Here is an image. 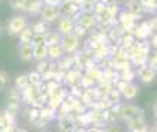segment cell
<instances>
[{
    "label": "cell",
    "mask_w": 157,
    "mask_h": 132,
    "mask_svg": "<svg viewBox=\"0 0 157 132\" xmlns=\"http://www.w3.org/2000/svg\"><path fill=\"white\" fill-rule=\"evenodd\" d=\"M29 26V20L24 14H15L12 15L11 18L6 21L5 24V29H6V33L12 38H17L20 33Z\"/></svg>",
    "instance_id": "1"
},
{
    "label": "cell",
    "mask_w": 157,
    "mask_h": 132,
    "mask_svg": "<svg viewBox=\"0 0 157 132\" xmlns=\"http://www.w3.org/2000/svg\"><path fill=\"white\" fill-rule=\"evenodd\" d=\"M39 20H42L45 24H48L50 27L60 18V11H59V6H52V5H42L41 8V12H39Z\"/></svg>",
    "instance_id": "2"
},
{
    "label": "cell",
    "mask_w": 157,
    "mask_h": 132,
    "mask_svg": "<svg viewBox=\"0 0 157 132\" xmlns=\"http://www.w3.org/2000/svg\"><path fill=\"white\" fill-rule=\"evenodd\" d=\"M145 110L140 108L139 105H136L135 102H127V101H122L121 102V108H119V120L121 122H127L130 120L132 117H135L137 114L144 113Z\"/></svg>",
    "instance_id": "3"
},
{
    "label": "cell",
    "mask_w": 157,
    "mask_h": 132,
    "mask_svg": "<svg viewBox=\"0 0 157 132\" xmlns=\"http://www.w3.org/2000/svg\"><path fill=\"white\" fill-rule=\"evenodd\" d=\"M60 45L65 51V54H76L77 51H80V45H82V39H78L74 33L65 35L62 36Z\"/></svg>",
    "instance_id": "4"
},
{
    "label": "cell",
    "mask_w": 157,
    "mask_h": 132,
    "mask_svg": "<svg viewBox=\"0 0 157 132\" xmlns=\"http://www.w3.org/2000/svg\"><path fill=\"white\" fill-rule=\"evenodd\" d=\"M76 24L80 26L82 29H85L88 33H91L92 30H95L98 21L94 12H82L77 17V20H76Z\"/></svg>",
    "instance_id": "5"
},
{
    "label": "cell",
    "mask_w": 157,
    "mask_h": 132,
    "mask_svg": "<svg viewBox=\"0 0 157 132\" xmlns=\"http://www.w3.org/2000/svg\"><path fill=\"white\" fill-rule=\"evenodd\" d=\"M147 126H150V125L147 122L145 111L135 116V117H132L130 120L125 122V129H127V132H139V131H142V129H145Z\"/></svg>",
    "instance_id": "6"
},
{
    "label": "cell",
    "mask_w": 157,
    "mask_h": 132,
    "mask_svg": "<svg viewBox=\"0 0 157 132\" xmlns=\"http://www.w3.org/2000/svg\"><path fill=\"white\" fill-rule=\"evenodd\" d=\"M137 72V80L140 84H145V86H151L153 83H156L157 80V71L156 69H153V68H150L148 65L147 66H144L142 69H139L136 71Z\"/></svg>",
    "instance_id": "7"
},
{
    "label": "cell",
    "mask_w": 157,
    "mask_h": 132,
    "mask_svg": "<svg viewBox=\"0 0 157 132\" xmlns=\"http://www.w3.org/2000/svg\"><path fill=\"white\" fill-rule=\"evenodd\" d=\"M132 35L135 36L136 41L139 42H142V41H150V38L153 36V32L150 30V27H148V24H147V20H142V21H139L136 26H135V29H133V32H132Z\"/></svg>",
    "instance_id": "8"
},
{
    "label": "cell",
    "mask_w": 157,
    "mask_h": 132,
    "mask_svg": "<svg viewBox=\"0 0 157 132\" xmlns=\"http://www.w3.org/2000/svg\"><path fill=\"white\" fill-rule=\"evenodd\" d=\"M17 56L23 63L33 62V45L30 42H18L17 45Z\"/></svg>",
    "instance_id": "9"
},
{
    "label": "cell",
    "mask_w": 157,
    "mask_h": 132,
    "mask_svg": "<svg viewBox=\"0 0 157 132\" xmlns=\"http://www.w3.org/2000/svg\"><path fill=\"white\" fill-rule=\"evenodd\" d=\"M74 27H76V21H74L73 18H68V17H60V18L56 21V30H58L62 36L73 33Z\"/></svg>",
    "instance_id": "10"
},
{
    "label": "cell",
    "mask_w": 157,
    "mask_h": 132,
    "mask_svg": "<svg viewBox=\"0 0 157 132\" xmlns=\"http://www.w3.org/2000/svg\"><path fill=\"white\" fill-rule=\"evenodd\" d=\"M56 128H58V132H74L77 125L73 119V116H67V117H60L56 120Z\"/></svg>",
    "instance_id": "11"
},
{
    "label": "cell",
    "mask_w": 157,
    "mask_h": 132,
    "mask_svg": "<svg viewBox=\"0 0 157 132\" xmlns=\"http://www.w3.org/2000/svg\"><path fill=\"white\" fill-rule=\"evenodd\" d=\"M139 92H140V87L136 83H128L125 86V89L121 92V96H122V101H127V102H135L137 96H139Z\"/></svg>",
    "instance_id": "12"
},
{
    "label": "cell",
    "mask_w": 157,
    "mask_h": 132,
    "mask_svg": "<svg viewBox=\"0 0 157 132\" xmlns=\"http://www.w3.org/2000/svg\"><path fill=\"white\" fill-rule=\"evenodd\" d=\"M82 75H83V72L82 71H77V69H70V71H67L65 72V78H63V86L68 89V87H71V86H78L80 84V80H82Z\"/></svg>",
    "instance_id": "13"
},
{
    "label": "cell",
    "mask_w": 157,
    "mask_h": 132,
    "mask_svg": "<svg viewBox=\"0 0 157 132\" xmlns=\"http://www.w3.org/2000/svg\"><path fill=\"white\" fill-rule=\"evenodd\" d=\"M122 9L130 14H135V15H144V6H142L140 0H124Z\"/></svg>",
    "instance_id": "14"
},
{
    "label": "cell",
    "mask_w": 157,
    "mask_h": 132,
    "mask_svg": "<svg viewBox=\"0 0 157 132\" xmlns=\"http://www.w3.org/2000/svg\"><path fill=\"white\" fill-rule=\"evenodd\" d=\"M48 47V60H52V62H58L60 60L62 57L65 56V51H63V48H62V45L60 44H55V45H47Z\"/></svg>",
    "instance_id": "15"
},
{
    "label": "cell",
    "mask_w": 157,
    "mask_h": 132,
    "mask_svg": "<svg viewBox=\"0 0 157 132\" xmlns=\"http://www.w3.org/2000/svg\"><path fill=\"white\" fill-rule=\"evenodd\" d=\"M80 101L88 107V110H89V107L97 101V95H95V90H94V87H91V89H83V93L80 96Z\"/></svg>",
    "instance_id": "16"
},
{
    "label": "cell",
    "mask_w": 157,
    "mask_h": 132,
    "mask_svg": "<svg viewBox=\"0 0 157 132\" xmlns=\"http://www.w3.org/2000/svg\"><path fill=\"white\" fill-rule=\"evenodd\" d=\"M48 47L45 44L41 45H35L33 47V62H41V60H47L48 57Z\"/></svg>",
    "instance_id": "17"
},
{
    "label": "cell",
    "mask_w": 157,
    "mask_h": 132,
    "mask_svg": "<svg viewBox=\"0 0 157 132\" xmlns=\"http://www.w3.org/2000/svg\"><path fill=\"white\" fill-rule=\"evenodd\" d=\"M39 117L44 119V120H47L48 123L56 122V110L50 108L48 105H44V107L39 108Z\"/></svg>",
    "instance_id": "18"
},
{
    "label": "cell",
    "mask_w": 157,
    "mask_h": 132,
    "mask_svg": "<svg viewBox=\"0 0 157 132\" xmlns=\"http://www.w3.org/2000/svg\"><path fill=\"white\" fill-rule=\"evenodd\" d=\"M58 66L59 69L62 71H70L74 68V56L73 54H65L60 60H58Z\"/></svg>",
    "instance_id": "19"
},
{
    "label": "cell",
    "mask_w": 157,
    "mask_h": 132,
    "mask_svg": "<svg viewBox=\"0 0 157 132\" xmlns=\"http://www.w3.org/2000/svg\"><path fill=\"white\" fill-rule=\"evenodd\" d=\"M62 41V35L59 33L56 29H50L45 33V45H55V44H60Z\"/></svg>",
    "instance_id": "20"
},
{
    "label": "cell",
    "mask_w": 157,
    "mask_h": 132,
    "mask_svg": "<svg viewBox=\"0 0 157 132\" xmlns=\"http://www.w3.org/2000/svg\"><path fill=\"white\" fill-rule=\"evenodd\" d=\"M86 77H89L92 81H95V84L98 83V80L101 78V75H103V69L98 66V65H94V66H91V68H88L85 72H83Z\"/></svg>",
    "instance_id": "21"
},
{
    "label": "cell",
    "mask_w": 157,
    "mask_h": 132,
    "mask_svg": "<svg viewBox=\"0 0 157 132\" xmlns=\"http://www.w3.org/2000/svg\"><path fill=\"white\" fill-rule=\"evenodd\" d=\"M30 26V29H32V32L33 33H47L52 27L48 26V24H45L42 20H36L35 23H32V24H29Z\"/></svg>",
    "instance_id": "22"
},
{
    "label": "cell",
    "mask_w": 157,
    "mask_h": 132,
    "mask_svg": "<svg viewBox=\"0 0 157 132\" xmlns=\"http://www.w3.org/2000/svg\"><path fill=\"white\" fill-rule=\"evenodd\" d=\"M110 107H112V104L106 99V98H101V99H97L91 107H89V110H98V111H107V110H110Z\"/></svg>",
    "instance_id": "23"
},
{
    "label": "cell",
    "mask_w": 157,
    "mask_h": 132,
    "mask_svg": "<svg viewBox=\"0 0 157 132\" xmlns=\"http://www.w3.org/2000/svg\"><path fill=\"white\" fill-rule=\"evenodd\" d=\"M6 102H21V95L20 90L15 89L14 86L6 89Z\"/></svg>",
    "instance_id": "24"
},
{
    "label": "cell",
    "mask_w": 157,
    "mask_h": 132,
    "mask_svg": "<svg viewBox=\"0 0 157 132\" xmlns=\"http://www.w3.org/2000/svg\"><path fill=\"white\" fill-rule=\"evenodd\" d=\"M27 74V80H29V84L30 86H35V87H38L39 84H42L44 81H42V75L39 74L38 71H29V72H26Z\"/></svg>",
    "instance_id": "25"
},
{
    "label": "cell",
    "mask_w": 157,
    "mask_h": 132,
    "mask_svg": "<svg viewBox=\"0 0 157 132\" xmlns=\"http://www.w3.org/2000/svg\"><path fill=\"white\" fill-rule=\"evenodd\" d=\"M15 89H18L20 92L23 90V89H26L27 86H29V80H27V74H20V75L15 77V80H14V84H12Z\"/></svg>",
    "instance_id": "26"
},
{
    "label": "cell",
    "mask_w": 157,
    "mask_h": 132,
    "mask_svg": "<svg viewBox=\"0 0 157 132\" xmlns=\"http://www.w3.org/2000/svg\"><path fill=\"white\" fill-rule=\"evenodd\" d=\"M119 78L125 83H136L137 80V72L135 69H128V71H122L119 72Z\"/></svg>",
    "instance_id": "27"
},
{
    "label": "cell",
    "mask_w": 157,
    "mask_h": 132,
    "mask_svg": "<svg viewBox=\"0 0 157 132\" xmlns=\"http://www.w3.org/2000/svg\"><path fill=\"white\" fill-rule=\"evenodd\" d=\"M142 6H144V14L148 12L151 15H154L157 12V0H140Z\"/></svg>",
    "instance_id": "28"
},
{
    "label": "cell",
    "mask_w": 157,
    "mask_h": 132,
    "mask_svg": "<svg viewBox=\"0 0 157 132\" xmlns=\"http://www.w3.org/2000/svg\"><path fill=\"white\" fill-rule=\"evenodd\" d=\"M135 42H136V39H135V36H133L132 33H124V35L121 36V39H119L118 45H119V47H122V48L125 50V48L132 47Z\"/></svg>",
    "instance_id": "29"
},
{
    "label": "cell",
    "mask_w": 157,
    "mask_h": 132,
    "mask_svg": "<svg viewBox=\"0 0 157 132\" xmlns=\"http://www.w3.org/2000/svg\"><path fill=\"white\" fill-rule=\"evenodd\" d=\"M30 126L35 129V131H45V129H48V126H50V123L47 122V120H44V119H41V117H38V119H35V120H32L30 122Z\"/></svg>",
    "instance_id": "30"
},
{
    "label": "cell",
    "mask_w": 157,
    "mask_h": 132,
    "mask_svg": "<svg viewBox=\"0 0 157 132\" xmlns=\"http://www.w3.org/2000/svg\"><path fill=\"white\" fill-rule=\"evenodd\" d=\"M106 99L112 104V105H115V104H121L122 102V96H121V92L119 90H117L115 87L107 93V96H106Z\"/></svg>",
    "instance_id": "31"
},
{
    "label": "cell",
    "mask_w": 157,
    "mask_h": 132,
    "mask_svg": "<svg viewBox=\"0 0 157 132\" xmlns=\"http://www.w3.org/2000/svg\"><path fill=\"white\" fill-rule=\"evenodd\" d=\"M24 116H26V120H29V123L35 119L39 117V108L35 107H24Z\"/></svg>",
    "instance_id": "32"
},
{
    "label": "cell",
    "mask_w": 157,
    "mask_h": 132,
    "mask_svg": "<svg viewBox=\"0 0 157 132\" xmlns=\"http://www.w3.org/2000/svg\"><path fill=\"white\" fill-rule=\"evenodd\" d=\"M32 36H33V32H32L30 26H27L17 38H18V42H30V41H32Z\"/></svg>",
    "instance_id": "33"
},
{
    "label": "cell",
    "mask_w": 157,
    "mask_h": 132,
    "mask_svg": "<svg viewBox=\"0 0 157 132\" xmlns=\"http://www.w3.org/2000/svg\"><path fill=\"white\" fill-rule=\"evenodd\" d=\"M35 71H38L41 75H42L44 72H48V71H50V60L47 59V60H41V62H36Z\"/></svg>",
    "instance_id": "34"
},
{
    "label": "cell",
    "mask_w": 157,
    "mask_h": 132,
    "mask_svg": "<svg viewBox=\"0 0 157 132\" xmlns=\"http://www.w3.org/2000/svg\"><path fill=\"white\" fill-rule=\"evenodd\" d=\"M9 84V74L5 71H0V92L6 90Z\"/></svg>",
    "instance_id": "35"
},
{
    "label": "cell",
    "mask_w": 157,
    "mask_h": 132,
    "mask_svg": "<svg viewBox=\"0 0 157 132\" xmlns=\"http://www.w3.org/2000/svg\"><path fill=\"white\" fill-rule=\"evenodd\" d=\"M147 63H148L150 68H153V69L157 71V50H153V51L148 54V57H147Z\"/></svg>",
    "instance_id": "36"
},
{
    "label": "cell",
    "mask_w": 157,
    "mask_h": 132,
    "mask_svg": "<svg viewBox=\"0 0 157 132\" xmlns=\"http://www.w3.org/2000/svg\"><path fill=\"white\" fill-rule=\"evenodd\" d=\"M82 89H91V87H94L95 86V81H92L89 77H86L85 74L82 75V80H80V84H78Z\"/></svg>",
    "instance_id": "37"
},
{
    "label": "cell",
    "mask_w": 157,
    "mask_h": 132,
    "mask_svg": "<svg viewBox=\"0 0 157 132\" xmlns=\"http://www.w3.org/2000/svg\"><path fill=\"white\" fill-rule=\"evenodd\" d=\"M97 65L103 71L104 69H110V68H113V60H112V57H106V59H101Z\"/></svg>",
    "instance_id": "38"
},
{
    "label": "cell",
    "mask_w": 157,
    "mask_h": 132,
    "mask_svg": "<svg viewBox=\"0 0 157 132\" xmlns=\"http://www.w3.org/2000/svg\"><path fill=\"white\" fill-rule=\"evenodd\" d=\"M30 44L35 47V45H41V44H45V33H33Z\"/></svg>",
    "instance_id": "39"
},
{
    "label": "cell",
    "mask_w": 157,
    "mask_h": 132,
    "mask_svg": "<svg viewBox=\"0 0 157 132\" xmlns=\"http://www.w3.org/2000/svg\"><path fill=\"white\" fill-rule=\"evenodd\" d=\"M73 33H74V35H76L78 39H82V41H83V39H85L86 36H88V35H89V33H88V32H86L85 29H82L80 26H77V24H76V27H74Z\"/></svg>",
    "instance_id": "40"
},
{
    "label": "cell",
    "mask_w": 157,
    "mask_h": 132,
    "mask_svg": "<svg viewBox=\"0 0 157 132\" xmlns=\"http://www.w3.org/2000/svg\"><path fill=\"white\" fill-rule=\"evenodd\" d=\"M147 24H148V27H150V30L153 33H157V17L156 15H151L150 18L147 20Z\"/></svg>",
    "instance_id": "41"
},
{
    "label": "cell",
    "mask_w": 157,
    "mask_h": 132,
    "mask_svg": "<svg viewBox=\"0 0 157 132\" xmlns=\"http://www.w3.org/2000/svg\"><path fill=\"white\" fill-rule=\"evenodd\" d=\"M103 132H124V129L121 128L119 123H113V125H107Z\"/></svg>",
    "instance_id": "42"
},
{
    "label": "cell",
    "mask_w": 157,
    "mask_h": 132,
    "mask_svg": "<svg viewBox=\"0 0 157 132\" xmlns=\"http://www.w3.org/2000/svg\"><path fill=\"white\" fill-rule=\"evenodd\" d=\"M150 44L153 50H157V33H153V36L150 38Z\"/></svg>",
    "instance_id": "43"
},
{
    "label": "cell",
    "mask_w": 157,
    "mask_h": 132,
    "mask_svg": "<svg viewBox=\"0 0 157 132\" xmlns=\"http://www.w3.org/2000/svg\"><path fill=\"white\" fill-rule=\"evenodd\" d=\"M104 128H98V126H88L86 132H103Z\"/></svg>",
    "instance_id": "44"
},
{
    "label": "cell",
    "mask_w": 157,
    "mask_h": 132,
    "mask_svg": "<svg viewBox=\"0 0 157 132\" xmlns=\"http://www.w3.org/2000/svg\"><path fill=\"white\" fill-rule=\"evenodd\" d=\"M62 2H63V0H45L44 3H45V5H52V6H59Z\"/></svg>",
    "instance_id": "45"
},
{
    "label": "cell",
    "mask_w": 157,
    "mask_h": 132,
    "mask_svg": "<svg viewBox=\"0 0 157 132\" xmlns=\"http://www.w3.org/2000/svg\"><path fill=\"white\" fill-rule=\"evenodd\" d=\"M153 116H154V119L157 120V98L154 99V102H153Z\"/></svg>",
    "instance_id": "46"
},
{
    "label": "cell",
    "mask_w": 157,
    "mask_h": 132,
    "mask_svg": "<svg viewBox=\"0 0 157 132\" xmlns=\"http://www.w3.org/2000/svg\"><path fill=\"white\" fill-rule=\"evenodd\" d=\"M100 2H103V3L107 6V5H110V3H115V2H119V0H100Z\"/></svg>",
    "instance_id": "47"
},
{
    "label": "cell",
    "mask_w": 157,
    "mask_h": 132,
    "mask_svg": "<svg viewBox=\"0 0 157 132\" xmlns=\"http://www.w3.org/2000/svg\"><path fill=\"white\" fill-rule=\"evenodd\" d=\"M150 126L153 128V131L154 132H157V120H154V122H153V125H150Z\"/></svg>",
    "instance_id": "48"
},
{
    "label": "cell",
    "mask_w": 157,
    "mask_h": 132,
    "mask_svg": "<svg viewBox=\"0 0 157 132\" xmlns=\"http://www.w3.org/2000/svg\"><path fill=\"white\" fill-rule=\"evenodd\" d=\"M139 132H154V131H153V128H151V126H147L145 129H142V131H139Z\"/></svg>",
    "instance_id": "49"
},
{
    "label": "cell",
    "mask_w": 157,
    "mask_h": 132,
    "mask_svg": "<svg viewBox=\"0 0 157 132\" xmlns=\"http://www.w3.org/2000/svg\"><path fill=\"white\" fill-rule=\"evenodd\" d=\"M3 29H5V26H3V24H2V23H0V35H2V33H3Z\"/></svg>",
    "instance_id": "50"
},
{
    "label": "cell",
    "mask_w": 157,
    "mask_h": 132,
    "mask_svg": "<svg viewBox=\"0 0 157 132\" xmlns=\"http://www.w3.org/2000/svg\"><path fill=\"white\" fill-rule=\"evenodd\" d=\"M41 132H53V131H52V129L48 128V129H45V131H41Z\"/></svg>",
    "instance_id": "51"
},
{
    "label": "cell",
    "mask_w": 157,
    "mask_h": 132,
    "mask_svg": "<svg viewBox=\"0 0 157 132\" xmlns=\"http://www.w3.org/2000/svg\"><path fill=\"white\" fill-rule=\"evenodd\" d=\"M91 2H92V3H97V2H100V0H91Z\"/></svg>",
    "instance_id": "52"
},
{
    "label": "cell",
    "mask_w": 157,
    "mask_h": 132,
    "mask_svg": "<svg viewBox=\"0 0 157 132\" xmlns=\"http://www.w3.org/2000/svg\"><path fill=\"white\" fill-rule=\"evenodd\" d=\"M38 2H41V3H44V2H45V0H38Z\"/></svg>",
    "instance_id": "53"
},
{
    "label": "cell",
    "mask_w": 157,
    "mask_h": 132,
    "mask_svg": "<svg viewBox=\"0 0 157 132\" xmlns=\"http://www.w3.org/2000/svg\"><path fill=\"white\" fill-rule=\"evenodd\" d=\"M154 15H156V17H157V12H156V14H154Z\"/></svg>",
    "instance_id": "54"
}]
</instances>
